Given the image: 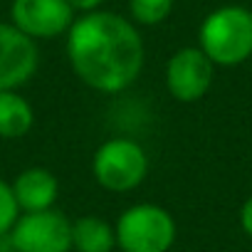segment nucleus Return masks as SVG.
<instances>
[{
  "label": "nucleus",
  "instance_id": "nucleus-13",
  "mask_svg": "<svg viewBox=\"0 0 252 252\" xmlns=\"http://www.w3.org/2000/svg\"><path fill=\"white\" fill-rule=\"evenodd\" d=\"M18 200L13 193V186H8L0 178V235H5L13 230L15 220H18Z\"/></svg>",
  "mask_w": 252,
  "mask_h": 252
},
{
  "label": "nucleus",
  "instance_id": "nucleus-15",
  "mask_svg": "<svg viewBox=\"0 0 252 252\" xmlns=\"http://www.w3.org/2000/svg\"><path fill=\"white\" fill-rule=\"evenodd\" d=\"M67 3H69L74 10H94L101 0H67Z\"/></svg>",
  "mask_w": 252,
  "mask_h": 252
},
{
  "label": "nucleus",
  "instance_id": "nucleus-1",
  "mask_svg": "<svg viewBox=\"0 0 252 252\" xmlns=\"http://www.w3.org/2000/svg\"><path fill=\"white\" fill-rule=\"evenodd\" d=\"M67 55L74 72L99 92L126 89L144 67V42L136 28L114 13H89L72 23Z\"/></svg>",
  "mask_w": 252,
  "mask_h": 252
},
{
  "label": "nucleus",
  "instance_id": "nucleus-2",
  "mask_svg": "<svg viewBox=\"0 0 252 252\" xmlns=\"http://www.w3.org/2000/svg\"><path fill=\"white\" fill-rule=\"evenodd\" d=\"M200 50L213 64H240L252 55V13L240 5L218 8L200 25Z\"/></svg>",
  "mask_w": 252,
  "mask_h": 252
},
{
  "label": "nucleus",
  "instance_id": "nucleus-6",
  "mask_svg": "<svg viewBox=\"0 0 252 252\" xmlns=\"http://www.w3.org/2000/svg\"><path fill=\"white\" fill-rule=\"evenodd\" d=\"M213 84V62L198 47L178 50L166 64V87L178 101H198Z\"/></svg>",
  "mask_w": 252,
  "mask_h": 252
},
{
  "label": "nucleus",
  "instance_id": "nucleus-9",
  "mask_svg": "<svg viewBox=\"0 0 252 252\" xmlns=\"http://www.w3.org/2000/svg\"><path fill=\"white\" fill-rule=\"evenodd\" d=\"M57 178L47 168H28L13 183L18 208H23L25 213L50 210L57 200Z\"/></svg>",
  "mask_w": 252,
  "mask_h": 252
},
{
  "label": "nucleus",
  "instance_id": "nucleus-3",
  "mask_svg": "<svg viewBox=\"0 0 252 252\" xmlns=\"http://www.w3.org/2000/svg\"><path fill=\"white\" fill-rule=\"evenodd\" d=\"M176 240V222L168 210L141 203L129 210L116 222V242L124 252H168Z\"/></svg>",
  "mask_w": 252,
  "mask_h": 252
},
{
  "label": "nucleus",
  "instance_id": "nucleus-4",
  "mask_svg": "<svg viewBox=\"0 0 252 252\" xmlns=\"http://www.w3.org/2000/svg\"><path fill=\"white\" fill-rule=\"evenodd\" d=\"M149 171V158L144 149L129 139H111L94 154V178L106 190H131Z\"/></svg>",
  "mask_w": 252,
  "mask_h": 252
},
{
  "label": "nucleus",
  "instance_id": "nucleus-8",
  "mask_svg": "<svg viewBox=\"0 0 252 252\" xmlns=\"http://www.w3.org/2000/svg\"><path fill=\"white\" fill-rule=\"evenodd\" d=\"M37 69V47L32 37L15 25L0 23V92L25 84Z\"/></svg>",
  "mask_w": 252,
  "mask_h": 252
},
{
  "label": "nucleus",
  "instance_id": "nucleus-10",
  "mask_svg": "<svg viewBox=\"0 0 252 252\" xmlns=\"http://www.w3.org/2000/svg\"><path fill=\"white\" fill-rule=\"evenodd\" d=\"M35 121L32 106L10 92H0V136L3 139H20L30 131V126Z\"/></svg>",
  "mask_w": 252,
  "mask_h": 252
},
{
  "label": "nucleus",
  "instance_id": "nucleus-14",
  "mask_svg": "<svg viewBox=\"0 0 252 252\" xmlns=\"http://www.w3.org/2000/svg\"><path fill=\"white\" fill-rule=\"evenodd\" d=\"M240 222H242V230L252 237V198L245 200V205L240 210Z\"/></svg>",
  "mask_w": 252,
  "mask_h": 252
},
{
  "label": "nucleus",
  "instance_id": "nucleus-12",
  "mask_svg": "<svg viewBox=\"0 0 252 252\" xmlns=\"http://www.w3.org/2000/svg\"><path fill=\"white\" fill-rule=\"evenodd\" d=\"M129 10H131L136 23L158 25V23H163L171 15L173 0H129Z\"/></svg>",
  "mask_w": 252,
  "mask_h": 252
},
{
  "label": "nucleus",
  "instance_id": "nucleus-7",
  "mask_svg": "<svg viewBox=\"0 0 252 252\" xmlns=\"http://www.w3.org/2000/svg\"><path fill=\"white\" fill-rule=\"evenodd\" d=\"M13 25L28 37H55L72 28L74 8L67 0H13Z\"/></svg>",
  "mask_w": 252,
  "mask_h": 252
},
{
  "label": "nucleus",
  "instance_id": "nucleus-11",
  "mask_svg": "<svg viewBox=\"0 0 252 252\" xmlns=\"http://www.w3.org/2000/svg\"><path fill=\"white\" fill-rule=\"evenodd\" d=\"M116 242V230L101 218L87 215L72 225V245L79 252H111Z\"/></svg>",
  "mask_w": 252,
  "mask_h": 252
},
{
  "label": "nucleus",
  "instance_id": "nucleus-5",
  "mask_svg": "<svg viewBox=\"0 0 252 252\" xmlns=\"http://www.w3.org/2000/svg\"><path fill=\"white\" fill-rule=\"evenodd\" d=\"M15 252H69L72 250V222L57 210L25 213L10 230Z\"/></svg>",
  "mask_w": 252,
  "mask_h": 252
}]
</instances>
